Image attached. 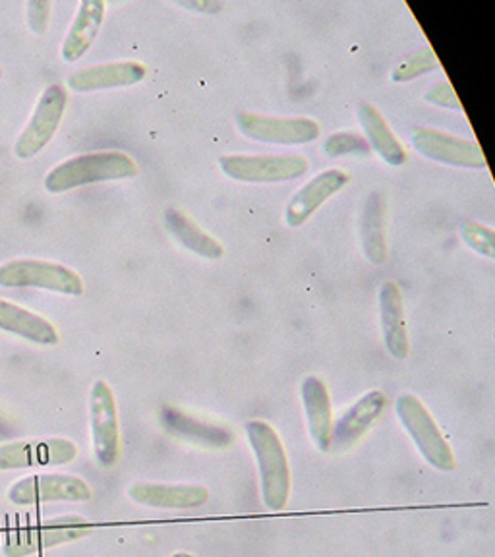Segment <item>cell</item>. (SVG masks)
<instances>
[{"mask_svg": "<svg viewBox=\"0 0 495 557\" xmlns=\"http://www.w3.org/2000/svg\"><path fill=\"white\" fill-rule=\"evenodd\" d=\"M246 434L258 462L261 502L270 511H281L287 507L290 496V467L285 445L275 428L263 420H250Z\"/></svg>", "mask_w": 495, "mask_h": 557, "instance_id": "obj_1", "label": "cell"}, {"mask_svg": "<svg viewBox=\"0 0 495 557\" xmlns=\"http://www.w3.org/2000/svg\"><path fill=\"white\" fill-rule=\"evenodd\" d=\"M138 174V165L122 151H96L62 161L45 176V188L51 194L74 190L87 184L122 181Z\"/></svg>", "mask_w": 495, "mask_h": 557, "instance_id": "obj_2", "label": "cell"}, {"mask_svg": "<svg viewBox=\"0 0 495 557\" xmlns=\"http://www.w3.org/2000/svg\"><path fill=\"white\" fill-rule=\"evenodd\" d=\"M395 410L400 424L405 426L407 434L417 445L420 455L426 459L428 465L444 472H451L455 469L451 445L447 444V440L435 424L430 410L424 407V403L418 399L417 395L405 393L395 403Z\"/></svg>", "mask_w": 495, "mask_h": 557, "instance_id": "obj_3", "label": "cell"}, {"mask_svg": "<svg viewBox=\"0 0 495 557\" xmlns=\"http://www.w3.org/2000/svg\"><path fill=\"white\" fill-rule=\"evenodd\" d=\"M91 531H94L91 522L84 517L64 515V517L35 522L26 529L10 532L2 552L7 557H27L44 549L57 548L74 540L84 539Z\"/></svg>", "mask_w": 495, "mask_h": 557, "instance_id": "obj_4", "label": "cell"}, {"mask_svg": "<svg viewBox=\"0 0 495 557\" xmlns=\"http://www.w3.org/2000/svg\"><path fill=\"white\" fill-rule=\"evenodd\" d=\"M0 287L45 288L61 295L79 296L84 293V281L79 273L57 261L22 258L0 265Z\"/></svg>", "mask_w": 495, "mask_h": 557, "instance_id": "obj_5", "label": "cell"}, {"mask_svg": "<svg viewBox=\"0 0 495 557\" xmlns=\"http://www.w3.org/2000/svg\"><path fill=\"white\" fill-rule=\"evenodd\" d=\"M89 426L97 462L111 469L121 457V424L116 399L109 383L97 380L89 393Z\"/></svg>", "mask_w": 495, "mask_h": 557, "instance_id": "obj_6", "label": "cell"}, {"mask_svg": "<svg viewBox=\"0 0 495 557\" xmlns=\"http://www.w3.org/2000/svg\"><path fill=\"white\" fill-rule=\"evenodd\" d=\"M69 104V94L61 84H51L45 89L35 104L34 113L27 121L26 128L17 136L14 156L17 159H34L47 144L54 138L61 126L62 116Z\"/></svg>", "mask_w": 495, "mask_h": 557, "instance_id": "obj_7", "label": "cell"}, {"mask_svg": "<svg viewBox=\"0 0 495 557\" xmlns=\"http://www.w3.org/2000/svg\"><path fill=\"white\" fill-rule=\"evenodd\" d=\"M94 497L86 480L74 474H29L14 482L9 490V499L16 505L51 504L70 502L82 504Z\"/></svg>", "mask_w": 495, "mask_h": 557, "instance_id": "obj_8", "label": "cell"}, {"mask_svg": "<svg viewBox=\"0 0 495 557\" xmlns=\"http://www.w3.org/2000/svg\"><path fill=\"white\" fill-rule=\"evenodd\" d=\"M219 166L243 183H285L300 178L310 163L305 156H223Z\"/></svg>", "mask_w": 495, "mask_h": 557, "instance_id": "obj_9", "label": "cell"}, {"mask_svg": "<svg viewBox=\"0 0 495 557\" xmlns=\"http://www.w3.org/2000/svg\"><path fill=\"white\" fill-rule=\"evenodd\" d=\"M238 131L246 138L275 144V146H302L320 138V124L308 116H265V114L238 113Z\"/></svg>", "mask_w": 495, "mask_h": 557, "instance_id": "obj_10", "label": "cell"}, {"mask_svg": "<svg viewBox=\"0 0 495 557\" xmlns=\"http://www.w3.org/2000/svg\"><path fill=\"white\" fill-rule=\"evenodd\" d=\"M78 457V447L64 437L20 440L0 444V470L59 467Z\"/></svg>", "mask_w": 495, "mask_h": 557, "instance_id": "obj_11", "label": "cell"}, {"mask_svg": "<svg viewBox=\"0 0 495 557\" xmlns=\"http://www.w3.org/2000/svg\"><path fill=\"white\" fill-rule=\"evenodd\" d=\"M412 144L422 156L444 165L486 169L484 151L474 139L459 138L432 128H414Z\"/></svg>", "mask_w": 495, "mask_h": 557, "instance_id": "obj_12", "label": "cell"}, {"mask_svg": "<svg viewBox=\"0 0 495 557\" xmlns=\"http://www.w3.org/2000/svg\"><path fill=\"white\" fill-rule=\"evenodd\" d=\"M385 407L387 397L380 389L362 395L331 430V449L347 451L352 445H357L366 432L374 426L378 418L382 417Z\"/></svg>", "mask_w": 495, "mask_h": 557, "instance_id": "obj_13", "label": "cell"}, {"mask_svg": "<svg viewBox=\"0 0 495 557\" xmlns=\"http://www.w3.org/2000/svg\"><path fill=\"white\" fill-rule=\"evenodd\" d=\"M350 176L341 169H330L313 176L310 183H306L296 191L287 206V223L290 226L305 225L318 209L322 208L331 196L343 190L347 186Z\"/></svg>", "mask_w": 495, "mask_h": 557, "instance_id": "obj_14", "label": "cell"}, {"mask_svg": "<svg viewBox=\"0 0 495 557\" xmlns=\"http://www.w3.org/2000/svg\"><path fill=\"white\" fill-rule=\"evenodd\" d=\"M146 76H148V69L141 62H107V64H97V66L72 72L69 76V87L72 91L87 94L97 89L134 86Z\"/></svg>", "mask_w": 495, "mask_h": 557, "instance_id": "obj_15", "label": "cell"}, {"mask_svg": "<svg viewBox=\"0 0 495 557\" xmlns=\"http://www.w3.org/2000/svg\"><path fill=\"white\" fill-rule=\"evenodd\" d=\"M128 496L139 505L157 509H196L208 504V487L198 484H153L136 482L128 490Z\"/></svg>", "mask_w": 495, "mask_h": 557, "instance_id": "obj_16", "label": "cell"}, {"mask_svg": "<svg viewBox=\"0 0 495 557\" xmlns=\"http://www.w3.org/2000/svg\"><path fill=\"white\" fill-rule=\"evenodd\" d=\"M380 313H382L383 343L389 355L399 360L409 357V331L405 320L403 293L395 281H385L380 288Z\"/></svg>", "mask_w": 495, "mask_h": 557, "instance_id": "obj_17", "label": "cell"}, {"mask_svg": "<svg viewBox=\"0 0 495 557\" xmlns=\"http://www.w3.org/2000/svg\"><path fill=\"white\" fill-rule=\"evenodd\" d=\"M0 331L41 347L59 343V331L47 318L4 298H0Z\"/></svg>", "mask_w": 495, "mask_h": 557, "instance_id": "obj_18", "label": "cell"}, {"mask_svg": "<svg viewBox=\"0 0 495 557\" xmlns=\"http://www.w3.org/2000/svg\"><path fill=\"white\" fill-rule=\"evenodd\" d=\"M103 0H82L69 34L62 41V59L66 62L79 61L96 41L99 29L103 26Z\"/></svg>", "mask_w": 495, "mask_h": 557, "instance_id": "obj_19", "label": "cell"}, {"mask_svg": "<svg viewBox=\"0 0 495 557\" xmlns=\"http://www.w3.org/2000/svg\"><path fill=\"white\" fill-rule=\"evenodd\" d=\"M302 405H305L306 422H308L313 444L320 451H330L333 410H331L330 392L320 377H313V375L305 377Z\"/></svg>", "mask_w": 495, "mask_h": 557, "instance_id": "obj_20", "label": "cell"}, {"mask_svg": "<svg viewBox=\"0 0 495 557\" xmlns=\"http://www.w3.org/2000/svg\"><path fill=\"white\" fill-rule=\"evenodd\" d=\"M358 121L366 132V141L370 149H374L378 156L382 157L385 163L393 166H400L407 163V149L403 148L397 136L393 134L387 121L383 119L380 109L375 104L362 101L358 104Z\"/></svg>", "mask_w": 495, "mask_h": 557, "instance_id": "obj_21", "label": "cell"}, {"mask_svg": "<svg viewBox=\"0 0 495 557\" xmlns=\"http://www.w3.org/2000/svg\"><path fill=\"white\" fill-rule=\"evenodd\" d=\"M165 223L174 238L190 252L198 253L208 260H219L225 253V248L218 238L208 235L201 226L196 225L188 215H184L178 209H166Z\"/></svg>", "mask_w": 495, "mask_h": 557, "instance_id": "obj_22", "label": "cell"}, {"mask_svg": "<svg viewBox=\"0 0 495 557\" xmlns=\"http://www.w3.org/2000/svg\"><path fill=\"white\" fill-rule=\"evenodd\" d=\"M362 246L366 258L382 265L387 260V235H385V201L380 191L368 196L362 211Z\"/></svg>", "mask_w": 495, "mask_h": 557, "instance_id": "obj_23", "label": "cell"}, {"mask_svg": "<svg viewBox=\"0 0 495 557\" xmlns=\"http://www.w3.org/2000/svg\"><path fill=\"white\" fill-rule=\"evenodd\" d=\"M440 69V61L435 57V52L430 47H424L420 51L414 52L407 61L400 62L397 69L393 70V82H410V79L418 78L426 72Z\"/></svg>", "mask_w": 495, "mask_h": 557, "instance_id": "obj_24", "label": "cell"}, {"mask_svg": "<svg viewBox=\"0 0 495 557\" xmlns=\"http://www.w3.org/2000/svg\"><path fill=\"white\" fill-rule=\"evenodd\" d=\"M323 151L330 157L368 156L370 146L357 132H337L323 141Z\"/></svg>", "mask_w": 495, "mask_h": 557, "instance_id": "obj_25", "label": "cell"}, {"mask_svg": "<svg viewBox=\"0 0 495 557\" xmlns=\"http://www.w3.org/2000/svg\"><path fill=\"white\" fill-rule=\"evenodd\" d=\"M462 240L469 244L474 252L494 258L495 256V240L494 228L486 225H480L477 221H467L461 228Z\"/></svg>", "mask_w": 495, "mask_h": 557, "instance_id": "obj_26", "label": "cell"}, {"mask_svg": "<svg viewBox=\"0 0 495 557\" xmlns=\"http://www.w3.org/2000/svg\"><path fill=\"white\" fill-rule=\"evenodd\" d=\"M51 0H29L27 2V26L35 35H44L51 22Z\"/></svg>", "mask_w": 495, "mask_h": 557, "instance_id": "obj_27", "label": "cell"}, {"mask_svg": "<svg viewBox=\"0 0 495 557\" xmlns=\"http://www.w3.org/2000/svg\"><path fill=\"white\" fill-rule=\"evenodd\" d=\"M428 103L437 104V107H444V109H455V111H461V101L455 94L451 84L449 82H440L434 87H430L426 94Z\"/></svg>", "mask_w": 495, "mask_h": 557, "instance_id": "obj_28", "label": "cell"}, {"mask_svg": "<svg viewBox=\"0 0 495 557\" xmlns=\"http://www.w3.org/2000/svg\"><path fill=\"white\" fill-rule=\"evenodd\" d=\"M169 557H196L194 554H190V552H174V554H171Z\"/></svg>", "mask_w": 495, "mask_h": 557, "instance_id": "obj_29", "label": "cell"}, {"mask_svg": "<svg viewBox=\"0 0 495 557\" xmlns=\"http://www.w3.org/2000/svg\"><path fill=\"white\" fill-rule=\"evenodd\" d=\"M0 78H2V66H0Z\"/></svg>", "mask_w": 495, "mask_h": 557, "instance_id": "obj_30", "label": "cell"}]
</instances>
